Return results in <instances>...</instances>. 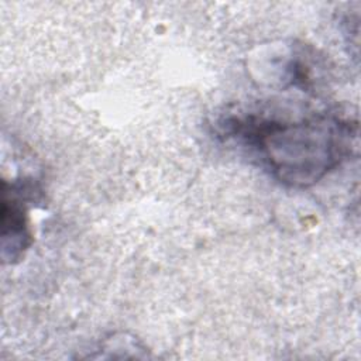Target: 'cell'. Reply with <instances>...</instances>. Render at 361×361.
I'll return each mask as SVG.
<instances>
[{"label": "cell", "instance_id": "obj_1", "mask_svg": "<svg viewBox=\"0 0 361 361\" xmlns=\"http://www.w3.org/2000/svg\"><path fill=\"white\" fill-rule=\"evenodd\" d=\"M244 135L262 152L271 171L283 182L307 185L334 168L348 151L350 128L337 120L248 124Z\"/></svg>", "mask_w": 361, "mask_h": 361}]
</instances>
